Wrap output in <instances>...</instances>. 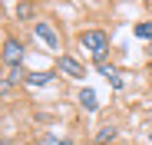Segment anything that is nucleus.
Segmentation results:
<instances>
[{
	"label": "nucleus",
	"mask_w": 152,
	"mask_h": 145,
	"mask_svg": "<svg viewBox=\"0 0 152 145\" xmlns=\"http://www.w3.org/2000/svg\"><path fill=\"white\" fill-rule=\"evenodd\" d=\"M83 46L93 53V59L103 66V56H106V50H109V40H106V33L103 30H86L83 33Z\"/></svg>",
	"instance_id": "nucleus-1"
},
{
	"label": "nucleus",
	"mask_w": 152,
	"mask_h": 145,
	"mask_svg": "<svg viewBox=\"0 0 152 145\" xmlns=\"http://www.w3.org/2000/svg\"><path fill=\"white\" fill-rule=\"evenodd\" d=\"M20 59H23V43L20 40H4V63L17 69Z\"/></svg>",
	"instance_id": "nucleus-2"
},
{
	"label": "nucleus",
	"mask_w": 152,
	"mask_h": 145,
	"mask_svg": "<svg viewBox=\"0 0 152 145\" xmlns=\"http://www.w3.org/2000/svg\"><path fill=\"white\" fill-rule=\"evenodd\" d=\"M56 69L66 72V76H73V79H83V76H86V72H83V63H76L73 56H56Z\"/></svg>",
	"instance_id": "nucleus-3"
},
{
	"label": "nucleus",
	"mask_w": 152,
	"mask_h": 145,
	"mask_svg": "<svg viewBox=\"0 0 152 145\" xmlns=\"http://www.w3.org/2000/svg\"><path fill=\"white\" fill-rule=\"evenodd\" d=\"M37 36H40V40L50 46V50H60V36H56V30L50 27L46 20H40V23H37Z\"/></svg>",
	"instance_id": "nucleus-4"
},
{
	"label": "nucleus",
	"mask_w": 152,
	"mask_h": 145,
	"mask_svg": "<svg viewBox=\"0 0 152 145\" xmlns=\"http://www.w3.org/2000/svg\"><path fill=\"white\" fill-rule=\"evenodd\" d=\"M99 72H103V76H106V83L113 86V89H122V76H119V69H113V66H99Z\"/></svg>",
	"instance_id": "nucleus-5"
},
{
	"label": "nucleus",
	"mask_w": 152,
	"mask_h": 145,
	"mask_svg": "<svg viewBox=\"0 0 152 145\" xmlns=\"http://www.w3.org/2000/svg\"><path fill=\"white\" fill-rule=\"evenodd\" d=\"M27 86H46V83H53V72H27Z\"/></svg>",
	"instance_id": "nucleus-6"
},
{
	"label": "nucleus",
	"mask_w": 152,
	"mask_h": 145,
	"mask_svg": "<svg viewBox=\"0 0 152 145\" xmlns=\"http://www.w3.org/2000/svg\"><path fill=\"white\" fill-rule=\"evenodd\" d=\"M80 102H83V109H86V112H96V109H99L96 92H93V89H83V92H80Z\"/></svg>",
	"instance_id": "nucleus-7"
},
{
	"label": "nucleus",
	"mask_w": 152,
	"mask_h": 145,
	"mask_svg": "<svg viewBox=\"0 0 152 145\" xmlns=\"http://www.w3.org/2000/svg\"><path fill=\"white\" fill-rule=\"evenodd\" d=\"M113 138H116V129H113V125H103V129L96 132V145H106V142H113Z\"/></svg>",
	"instance_id": "nucleus-8"
},
{
	"label": "nucleus",
	"mask_w": 152,
	"mask_h": 145,
	"mask_svg": "<svg viewBox=\"0 0 152 145\" xmlns=\"http://www.w3.org/2000/svg\"><path fill=\"white\" fill-rule=\"evenodd\" d=\"M136 36H139V40H149V43H152V23H149V20L136 27Z\"/></svg>",
	"instance_id": "nucleus-9"
},
{
	"label": "nucleus",
	"mask_w": 152,
	"mask_h": 145,
	"mask_svg": "<svg viewBox=\"0 0 152 145\" xmlns=\"http://www.w3.org/2000/svg\"><path fill=\"white\" fill-rule=\"evenodd\" d=\"M30 10H33L30 4H20V7H17V17H30Z\"/></svg>",
	"instance_id": "nucleus-10"
},
{
	"label": "nucleus",
	"mask_w": 152,
	"mask_h": 145,
	"mask_svg": "<svg viewBox=\"0 0 152 145\" xmlns=\"http://www.w3.org/2000/svg\"><path fill=\"white\" fill-rule=\"evenodd\" d=\"M46 145H69L66 138H46Z\"/></svg>",
	"instance_id": "nucleus-11"
},
{
	"label": "nucleus",
	"mask_w": 152,
	"mask_h": 145,
	"mask_svg": "<svg viewBox=\"0 0 152 145\" xmlns=\"http://www.w3.org/2000/svg\"><path fill=\"white\" fill-rule=\"evenodd\" d=\"M10 89V79H0V92H7Z\"/></svg>",
	"instance_id": "nucleus-12"
},
{
	"label": "nucleus",
	"mask_w": 152,
	"mask_h": 145,
	"mask_svg": "<svg viewBox=\"0 0 152 145\" xmlns=\"http://www.w3.org/2000/svg\"><path fill=\"white\" fill-rule=\"evenodd\" d=\"M149 59H152V43H149Z\"/></svg>",
	"instance_id": "nucleus-13"
}]
</instances>
